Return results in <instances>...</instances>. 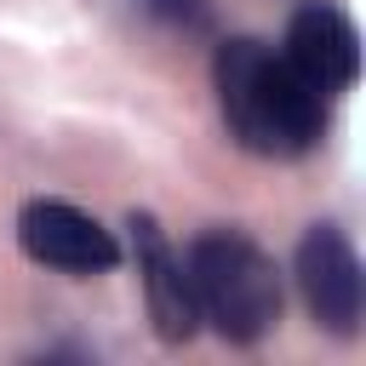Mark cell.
Listing matches in <instances>:
<instances>
[{
	"mask_svg": "<svg viewBox=\"0 0 366 366\" xmlns=\"http://www.w3.org/2000/svg\"><path fill=\"white\" fill-rule=\"evenodd\" d=\"M212 86L229 137L263 160H297L326 132V97L257 34H234L212 57Z\"/></svg>",
	"mask_w": 366,
	"mask_h": 366,
	"instance_id": "1",
	"label": "cell"
},
{
	"mask_svg": "<svg viewBox=\"0 0 366 366\" xmlns=\"http://www.w3.org/2000/svg\"><path fill=\"white\" fill-rule=\"evenodd\" d=\"M183 274H189L200 320L223 343H240V349L257 343L280 320V309H286V286H280L274 257L252 234H240V229L194 234L189 252H183Z\"/></svg>",
	"mask_w": 366,
	"mask_h": 366,
	"instance_id": "2",
	"label": "cell"
},
{
	"mask_svg": "<svg viewBox=\"0 0 366 366\" xmlns=\"http://www.w3.org/2000/svg\"><path fill=\"white\" fill-rule=\"evenodd\" d=\"M132 229V252H137V280H143V303H149V320H154V337L160 343H189L200 332V309H194V292H189V274H183V257L166 246L160 223L149 212H132L126 217Z\"/></svg>",
	"mask_w": 366,
	"mask_h": 366,
	"instance_id": "5",
	"label": "cell"
},
{
	"mask_svg": "<svg viewBox=\"0 0 366 366\" xmlns=\"http://www.w3.org/2000/svg\"><path fill=\"white\" fill-rule=\"evenodd\" d=\"M17 246L29 263L63 274H103L120 263V240L69 200H29L17 212Z\"/></svg>",
	"mask_w": 366,
	"mask_h": 366,
	"instance_id": "4",
	"label": "cell"
},
{
	"mask_svg": "<svg viewBox=\"0 0 366 366\" xmlns=\"http://www.w3.org/2000/svg\"><path fill=\"white\" fill-rule=\"evenodd\" d=\"M292 274H297V292H303V309L315 315V326H326L337 337L360 332L366 274H360V257H355V246L337 223H309L303 229V240L292 252Z\"/></svg>",
	"mask_w": 366,
	"mask_h": 366,
	"instance_id": "3",
	"label": "cell"
},
{
	"mask_svg": "<svg viewBox=\"0 0 366 366\" xmlns=\"http://www.w3.org/2000/svg\"><path fill=\"white\" fill-rule=\"evenodd\" d=\"M286 63H292L320 97H337V92H349L355 74H360V34H355V23H349L337 6L309 0V6H297L292 23H286Z\"/></svg>",
	"mask_w": 366,
	"mask_h": 366,
	"instance_id": "6",
	"label": "cell"
},
{
	"mask_svg": "<svg viewBox=\"0 0 366 366\" xmlns=\"http://www.w3.org/2000/svg\"><path fill=\"white\" fill-rule=\"evenodd\" d=\"M143 11H154L160 23L189 29V34H206L212 29V6L206 0H143Z\"/></svg>",
	"mask_w": 366,
	"mask_h": 366,
	"instance_id": "7",
	"label": "cell"
}]
</instances>
